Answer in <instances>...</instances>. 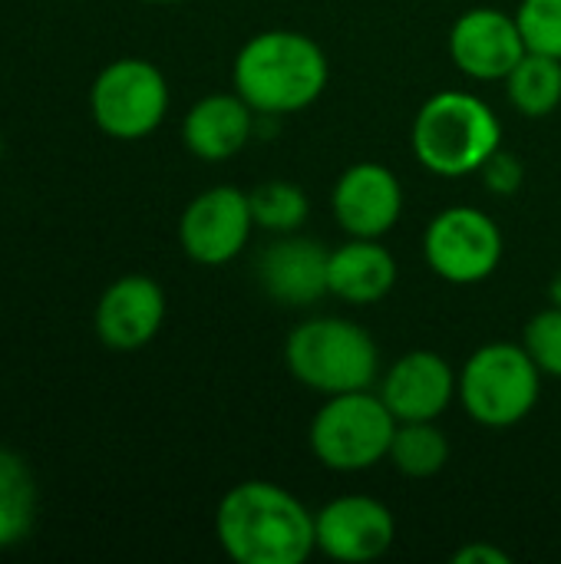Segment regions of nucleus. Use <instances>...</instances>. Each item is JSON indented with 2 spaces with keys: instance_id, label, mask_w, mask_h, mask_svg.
I'll return each mask as SVG.
<instances>
[{
  "instance_id": "obj_6",
  "label": "nucleus",
  "mask_w": 561,
  "mask_h": 564,
  "mask_svg": "<svg viewBox=\"0 0 561 564\" xmlns=\"http://www.w3.org/2000/svg\"><path fill=\"white\" fill-rule=\"evenodd\" d=\"M397 426L380 393L354 390L324 400L311 420L308 443L321 466L334 473H367L390 456Z\"/></svg>"
},
{
  "instance_id": "obj_13",
  "label": "nucleus",
  "mask_w": 561,
  "mask_h": 564,
  "mask_svg": "<svg viewBox=\"0 0 561 564\" xmlns=\"http://www.w3.org/2000/svg\"><path fill=\"white\" fill-rule=\"evenodd\" d=\"M331 212L350 238H384L403 215V185L393 169L357 162L334 182Z\"/></svg>"
},
{
  "instance_id": "obj_27",
  "label": "nucleus",
  "mask_w": 561,
  "mask_h": 564,
  "mask_svg": "<svg viewBox=\"0 0 561 564\" xmlns=\"http://www.w3.org/2000/svg\"><path fill=\"white\" fill-rule=\"evenodd\" d=\"M142 3H185V0H142Z\"/></svg>"
},
{
  "instance_id": "obj_28",
  "label": "nucleus",
  "mask_w": 561,
  "mask_h": 564,
  "mask_svg": "<svg viewBox=\"0 0 561 564\" xmlns=\"http://www.w3.org/2000/svg\"><path fill=\"white\" fill-rule=\"evenodd\" d=\"M0 159H3V135H0Z\"/></svg>"
},
{
  "instance_id": "obj_21",
  "label": "nucleus",
  "mask_w": 561,
  "mask_h": 564,
  "mask_svg": "<svg viewBox=\"0 0 561 564\" xmlns=\"http://www.w3.org/2000/svg\"><path fill=\"white\" fill-rule=\"evenodd\" d=\"M248 198H251L255 228H265L271 235H294L304 228L311 215V202L304 188L294 182H281V178L261 182L258 188L248 192Z\"/></svg>"
},
{
  "instance_id": "obj_26",
  "label": "nucleus",
  "mask_w": 561,
  "mask_h": 564,
  "mask_svg": "<svg viewBox=\"0 0 561 564\" xmlns=\"http://www.w3.org/2000/svg\"><path fill=\"white\" fill-rule=\"evenodd\" d=\"M549 301H552L555 307H561V271L552 278V284H549Z\"/></svg>"
},
{
  "instance_id": "obj_25",
  "label": "nucleus",
  "mask_w": 561,
  "mask_h": 564,
  "mask_svg": "<svg viewBox=\"0 0 561 564\" xmlns=\"http://www.w3.org/2000/svg\"><path fill=\"white\" fill-rule=\"evenodd\" d=\"M453 562L456 564H509L513 555L493 542H470L463 545L460 552H453Z\"/></svg>"
},
{
  "instance_id": "obj_12",
  "label": "nucleus",
  "mask_w": 561,
  "mask_h": 564,
  "mask_svg": "<svg viewBox=\"0 0 561 564\" xmlns=\"http://www.w3.org/2000/svg\"><path fill=\"white\" fill-rule=\"evenodd\" d=\"M165 324V291L149 274L116 278L96 301L93 327L103 347L132 354L155 340Z\"/></svg>"
},
{
  "instance_id": "obj_3",
  "label": "nucleus",
  "mask_w": 561,
  "mask_h": 564,
  "mask_svg": "<svg viewBox=\"0 0 561 564\" xmlns=\"http://www.w3.org/2000/svg\"><path fill=\"white\" fill-rule=\"evenodd\" d=\"M410 145L417 162L440 178L479 175L496 149H503V122L476 93L440 89L413 116Z\"/></svg>"
},
{
  "instance_id": "obj_17",
  "label": "nucleus",
  "mask_w": 561,
  "mask_h": 564,
  "mask_svg": "<svg viewBox=\"0 0 561 564\" xmlns=\"http://www.w3.org/2000/svg\"><path fill=\"white\" fill-rule=\"evenodd\" d=\"M397 258L380 238H350L327 258V294L354 307L380 304L397 288Z\"/></svg>"
},
{
  "instance_id": "obj_22",
  "label": "nucleus",
  "mask_w": 561,
  "mask_h": 564,
  "mask_svg": "<svg viewBox=\"0 0 561 564\" xmlns=\"http://www.w3.org/2000/svg\"><path fill=\"white\" fill-rule=\"evenodd\" d=\"M516 20L532 53L561 59V0H522Z\"/></svg>"
},
{
  "instance_id": "obj_10",
  "label": "nucleus",
  "mask_w": 561,
  "mask_h": 564,
  "mask_svg": "<svg viewBox=\"0 0 561 564\" xmlns=\"http://www.w3.org/2000/svg\"><path fill=\"white\" fill-rule=\"evenodd\" d=\"M317 552L344 564H364L390 552L397 539L393 512L374 496H337L314 512Z\"/></svg>"
},
{
  "instance_id": "obj_11",
  "label": "nucleus",
  "mask_w": 561,
  "mask_h": 564,
  "mask_svg": "<svg viewBox=\"0 0 561 564\" xmlns=\"http://www.w3.org/2000/svg\"><path fill=\"white\" fill-rule=\"evenodd\" d=\"M529 53L516 13L496 7H473L450 26V56L456 69L476 83H503Z\"/></svg>"
},
{
  "instance_id": "obj_20",
  "label": "nucleus",
  "mask_w": 561,
  "mask_h": 564,
  "mask_svg": "<svg viewBox=\"0 0 561 564\" xmlns=\"http://www.w3.org/2000/svg\"><path fill=\"white\" fill-rule=\"evenodd\" d=\"M397 473L410 479H430L450 463V440L436 426V420L423 423H400L390 443V456Z\"/></svg>"
},
{
  "instance_id": "obj_4",
  "label": "nucleus",
  "mask_w": 561,
  "mask_h": 564,
  "mask_svg": "<svg viewBox=\"0 0 561 564\" xmlns=\"http://www.w3.org/2000/svg\"><path fill=\"white\" fill-rule=\"evenodd\" d=\"M288 373L321 393L374 390L380 380V350L374 337L347 317H308L284 340Z\"/></svg>"
},
{
  "instance_id": "obj_14",
  "label": "nucleus",
  "mask_w": 561,
  "mask_h": 564,
  "mask_svg": "<svg viewBox=\"0 0 561 564\" xmlns=\"http://www.w3.org/2000/svg\"><path fill=\"white\" fill-rule=\"evenodd\" d=\"M377 393L397 423L440 420L460 393V373L436 350H410L380 377Z\"/></svg>"
},
{
  "instance_id": "obj_15",
  "label": "nucleus",
  "mask_w": 561,
  "mask_h": 564,
  "mask_svg": "<svg viewBox=\"0 0 561 564\" xmlns=\"http://www.w3.org/2000/svg\"><path fill=\"white\" fill-rule=\"evenodd\" d=\"M327 258L331 251L304 235H278L258 254L255 274L261 291L284 307H311L327 294Z\"/></svg>"
},
{
  "instance_id": "obj_19",
  "label": "nucleus",
  "mask_w": 561,
  "mask_h": 564,
  "mask_svg": "<svg viewBox=\"0 0 561 564\" xmlns=\"http://www.w3.org/2000/svg\"><path fill=\"white\" fill-rule=\"evenodd\" d=\"M506 96L519 116L546 119L561 106V59L546 53H526L503 79Z\"/></svg>"
},
{
  "instance_id": "obj_8",
  "label": "nucleus",
  "mask_w": 561,
  "mask_h": 564,
  "mask_svg": "<svg viewBox=\"0 0 561 564\" xmlns=\"http://www.w3.org/2000/svg\"><path fill=\"white\" fill-rule=\"evenodd\" d=\"M506 241L499 225L473 205H453L433 215L423 231V258L430 271L456 288L479 284L496 274Z\"/></svg>"
},
{
  "instance_id": "obj_18",
  "label": "nucleus",
  "mask_w": 561,
  "mask_h": 564,
  "mask_svg": "<svg viewBox=\"0 0 561 564\" xmlns=\"http://www.w3.org/2000/svg\"><path fill=\"white\" fill-rule=\"evenodd\" d=\"M36 479L26 459L0 446V552L20 545L36 522Z\"/></svg>"
},
{
  "instance_id": "obj_23",
  "label": "nucleus",
  "mask_w": 561,
  "mask_h": 564,
  "mask_svg": "<svg viewBox=\"0 0 561 564\" xmlns=\"http://www.w3.org/2000/svg\"><path fill=\"white\" fill-rule=\"evenodd\" d=\"M522 347L542 370V377L561 380V307H546L539 311L526 330H522Z\"/></svg>"
},
{
  "instance_id": "obj_24",
  "label": "nucleus",
  "mask_w": 561,
  "mask_h": 564,
  "mask_svg": "<svg viewBox=\"0 0 561 564\" xmlns=\"http://www.w3.org/2000/svg\"><path fill=\"white\" fill-rule=\"evenodd\" d=\"M479 175H483V182H486V188H489L493 195L509 198V195H516V192L522 188V182H526V165H522V159H519L516 152L496 149V152L489 155V162L479 169Z\"/></svg>"
},
{
  "instance_id": "obj_9",
  "label": "nucleus",
  "mask_w": 561,
  "mask_h": 564,
  "mask_svg": "<svg viewBox=\"0 0 561 564\" xmlns=\"http://www.w3.org/2000/svg\"><path fill=\"white\" fill-rule=\"evenodd\" d=\"M251 231V198L235 185H212L198 192L179 218V245L185 258L202 268H222L235 261Z\"/></svg>"
},
{
  "instance_id": "obj_16",
  "label": "nucleus",
  "mask_w": 561,
  "mask_h": 564,
  "mask_svg": "<svg viewBox=\"0 0 561 564\" xmlns=\"http://www.w3.org/2000/svg\"><path fill=\"white\" fill-rule=\"evenodd\" d=\"M258 112L231 89L202 96L182 119V142L202 162L235 159L255 135Z\"/></svg>"
},
{
  "instance_id": "obj_1",
  "label": "nucleus",
  "mask_w": 561,
  "mask_h": 564,
  "mask_svg": "<svg viewBox=\"0 0 561 564\" xmlns=\"http://www.w3.org/2000/svg\"><path fill=\"white\" fill-rule=\"evenodd\" d=\"M215 539L238 564H304L317 552L314 512L268 479L238 482L222 496Z\"/></svg>"
},
{
  "instance_id": "obj_5",
  "label": "nucleus",
  "mask_w": 561,
  "mask_h": 564,
  "mask_svg": "<svg viewBox=\"0 0 561 564\" xmlns=\"http://www.w3.org/2000/svg\"><path fill=\"white\" fill-rule=\"evenodd\" d=\"M542 397V370L522 344H483L460 370V406L486 430L519 426Z\"/></svg>"
},
{
  "instance_id": "obj_2",
  "label": "nucleus",
  "mask_w": 561,
  "mask_h": 564,
  "mask_svg": "<svg viewBox=\"0 0 561 564\" xmlns=\"http://www.w3.org/2000/svg\"><path fill=\"white\" fill-rule=\"evenodd\" d=\"M327 79V53L301 30H261L241 43L231 63V89L258 119H281L314 106Z\"/></svg>"
},
{
  "instance_id": "obj_7",
  "label": "nucleus",
  "mask_w": 561,
  "mask_h": 564,
  "mask_svg": "<svg viewBox=\"0 0 561 564\" xmlns=\"http://www.w3.org/2000/svg\"><path fill=\"white\" fill-rule=\"evenodd\" d=\"M169 102L172 93L165 73L142 56L106 63L89 86V116L96 129L116 142L152 135L165 122Z\"/></svg>"
}]
</instances>
